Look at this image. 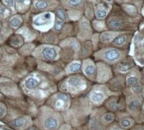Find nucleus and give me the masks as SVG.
<instances>
[{
    "label": "nucleus",
    "instance_id": "1",
    "mask_svg": "<svg viewBox=\"0 0 144 130\" xmlns=\"http://www.w3.org/2000/svg\"><path fill=\"white\" fill-rule=\"evenodd\" d=\"M55 20V14L51 11L42 12L35 15L32 19V26L35 30L46 32L49 31L54 26Z\"/></svg>",
    "mask_w": 144,
    "mask_h": 130
},
{
    "label": "nucleus",
    "instance_id": "2",
    "mask_svg": "<svg viewBox=\"0 0 144 130\" xmlns=\"http://www.w3.org/2000/svg\"><path fill=\"white\" fill-rule=\"evenodd\" d=\"M60 49L58 47L52 46L49 44L41 45L33 51V55L38 59L46 61H55L59 58Z\"/></svg>",
    "mask_w": 144,
    "mask_h": 130
},
{
    "label": "nucleus",
    "instance_id": "3",
    "mask_svg": "<svg viewBox=\"0 0 144 130\" xmlns=\"http://www.w3.org/2000/svg\"><path fill=\"white\" fill-rule=\"evenodd\" d=\"M65 90L69 92L73 93H79L80 91H83L87 86V83L85 79L82 77L76 75V76H70L65 81Z\"/></svg>",
    "mask_w": 144,
    "mask_h": 130
},
{
    "label": "nucleus",
    "instance_id": "4",
    "mask_svg": "<svg viewBox=\"0 0 144 130\" xmlns=\"http://www.w3.org/2000/svg\"><path fill=\"white\" fill-rule=\"evenodd\" d=\"M59 124V120L54 113L49 112L42 117V128L46 130H55Z\"/></svg>",
    "mask_w": 144,
    "mask_h": 130
},
{
    "label": "nucleus",
    "instance_id": "5",
    "mask_svg": "<svg viewBox=\"0 0 144 130\" xmlns=\"http://www.w3.org/2000/svg\"><path fill=\"white\" fill-rule=\"evenodd\" d=\"M59 5L56 0H34L33 8L37 10H52Z\"/></svg>",
    "mask_w": 144,
    "mask_h": 130
},
{
    "label": "nucleus",
    "instance_id": "6",
    "mask_svg": "<svg viewBox=\"0 0 144 130\" xmlns=\"http://www.w3.org/2000/svg\"><path fill=\"white\" fill-rule=\"evenodd\" d=\"M43 79L39 74H33L28 76L24 81V86L27 90H35L43 82Z\"/></svg>",
    "mask_w": 144,
    "mask_h": 130
},
{
    "label": "nucleus",
    "instance_id": "7",
    "mask_svg": "<svg viewBox=\"0 0 144 130\" xmlns=\"http://www.w3.org/2000/svg\"><path fill=\"white\" fill-rule=\"evenodd\" d=\"M55 102L54 107L59 110H65L68 108L70 104V96L64 94V93H59L55 96Z\"/></svg>",
    "mask_w": 144,
    "mask_h": 130
},
{
    "label": "nucleus",
    "instance_id": "8",
    "mask_svg": "<svg viewBox=\"0 0 144 130\" xmlns=\"http://www.w3.org/2000/svg\"><path fill=\"white\" fill-rule=\"evenodd\" d=\"M121 52L119 50L112 48V49H108L104 52H103V58H104L108 62L114 63L115 61H117L121 58Z\"/></svg>",
    "mask_w": 144,
    "mask_h": 130
},
{
    "label": "nucleus",
    "instance_id": "9",
    "mask_svg": "<svg viewBox=\"0 0 144 130\" xmlns=\"http://www.w3.org/2000/svg\"><path fill=\"white\" fill-rule=\"evenodd\" d=\"M83 73L88 78L93 79L96 74V67L94 63L90 60L84 61L83 63Z\"/></svg>",
    "mask_w": 144,
    "mask_h": 130
},
{
    "label": "nucleus",
    "instance_id": "10",
    "mask_svg": "<svg viewBox=\"0 0 144 130\" xmlns=\"http://www.w3.org/2000/svg\"><path fill=\"white\" fill-rule=\"evenodd\" d=\"M17 33L21 35L23 37L24 41H26V42L32 41L33 39H35L36 36H37V34H36L34 31H32L26 26H23L21 29H19Z\"/></svg>",
    "mask_w": 144,
    "mask_h": 130
},
{
    "label": "nucleus",
    "instance_id": "11",
    "mask_svg": "<svg viewBox=\"0 0 144 130\" xmlns=\"http://www.w3.org/2000/svg\"><path fill=\"white\" fill-rule=\"evenodd\" d=\"M15 10L21 13L25 12L29 9L31 4V0H15Z\"/></svg>",
    "mask_w": 144,
    "mask_h": 130
},
{
    "label": "nucleus",
    "instance_id": "12",
    "mask_svg": "<svg viewBox=\"0 0 144 130\" xmlns=\"http://www.w3.org/2000/svg\"><path fill=\"white\" fill-rule=\"evenodd\" d=\"M23 22L22 17L19 14H15L9 19V26L14 30H17L21 26Z\"/></svg>",
    "mask_w": 144,
    "mask_h": 130
},
{
    "label": "nucleus",
    "instance_id": "13",
    "mask_svg": "<svg viewBox=\"0 0 144 130\" xmlns=\"http://www.w3.org/2000/svg\"><path fill=\"white\" fill-rule=\"evenodd\" d=\"M90 98L93 103L95 104H101L105 99V96L102 91H95L91 93Z\"/></svg>",
    "mask_w": 144,
    "mask_h": 130
},
{
    "label": "nucleus",
    "instance_id": "14",
    "mask_svg": "<svg viewBox=\"0 0 144 130\" xmlns=\"http://www.w3.org/2000/svg\"><path fill=\"white\" fill-rule=\"evenodd\" d=\"M81 63L80 61H73L71 62L65 68V71L67 74H73V73H76L81 69Z\"/></svg>",
    "mask_w": 144,
    "mask_h": 130
},
{
    "label": "nucleus",
    "instance_id": "15",
    "mask_svg": "<svg viewBox=\"0 0 144 130\" xmlns=\"http://www.w3.org/2000/svg\"><path fill=\"white\" fill-rule=\"evenodd\" d=\"M24 42H25V41H24L23 37L18 33L16 35L11 36L10 39H9V44L15 47H18L22 46Z\"/></svg>",
    "mask_w": 144,
    "mask_h": 130
},
{
    "label": "nucleus",
    "instance_id": "16",
    "mask_svg": "<svg viewBox=\"0 0 144 130\" xmlns=\"http://www.w3.org/2000/svg\"><path fill=\"white\" fill-rule=\"evenodd\" d=\"M55 14L57 15V18L59 19H61L62 21H68L69 20V14H67V12L62 9V8H59V9H56L55 10Z\"/></svg>",
    "mask_w": 144,
    "mask_h": 130
},
{
    "label": "nucleus",
    "instance_id": "17",
    "mask_svg": "<svg viewBox=\"0 0 144 130\" xmlns=\"http://www.w3.org/2000/svg\"><path fill=\"white\" fill-rule=\"evenodd\" d=\"M64 21H62L61 19H59V18H55V20H54V26L52 27V29L54 32L56 33H59V32H61L63 28H64Z\"/></svg>",
    "mask_w": 144,
    "mask_h": 130
},
{
    "label": "nucleus",
    "instance_id": "18",
    "mask_svg": "<svg viewBox=\"0 0 144 130\" xmlns=\"http://www.w3.org/2000/svg\"><path fill=\"white\" fill-rule=\"evenodd\" d=\"M65 3L69 8L78 9L84 4V0H66Z\"/></svg>",
    "mask_w": 144,
    "mask_h": 130
},
{
    "label": "nucleus",
    "instance_id": "19",
    "mask_svg": "<svg viewBox=\"0 0 144 130\" xmlns=\"http://www.w3.org/2000/svg\"><path fill=\"white\" fill-rule=\"evenodd\" d=\"M9 14L10 10L4 4L0 3V20L5 19L6 18H8V16H9Z\"/></svg>",
    "mask_w": 144,
    "mask_h": 130
},
{
    "label": "nucleus",
    "instance_id": "20",
    "mask_svg": "<svg viewBox=\"0 0 144 130\" xmlns=\"http://www.w3.org/2000/svg\"><path fill=\"white\" fill-rule=\"evenodd\" d=\"M25 124H26V119L24 118V117H20V118L15 119L10 123V125L12 127L15 128H21L23 126H25Z\"/></svg>",
    "mask_w": 144,
    "mask_h": 130
},
{
    "label": "nucleus",
    "instance_id": "21",
    "mask_svg": "<svg viewBox=\"0 0 144 130\" xmlns=\"http://www.w3.org/2000/svg\"><path fill=\"white\" fill-rule=\"evenodd\" d=\"M109 26L112 29H119L122 27V22L118 19H110L109 20Z\"/></svg>",
    "mask_w": 144,
    "mask_h": 130
},
{
    "label": "nucleus",
    "instance_id": "22",
    "mask_svg": "<svg viewBox=\"0 0 144 130\" xmlns=\"http://www.w3.org/2000/svg\"><path fill=\"white\" fill-rule=\"evenodd\" d=\"M108 14L107 9H105L104 8H103L102 5H99L97 9H96V16L98 19H103L106 17V15Z\"/></svg>",
    "mask_w": 144,
    "mask_h": 130
},
{
    "label": "nucleus",
    "instance_id": "23",
    "mask_svg": "<svg viewBox=\"0 0 144 130\" xmlns=\"http://www.w3.org/2000/svg\"><path fill=\"white\" fill-rule=\"evenodd\" d=\"M113 38H114V34L110 33V32H103L100 36V41L102 42H109Z\"/></svg>",
    "mask_w": 144,
    "mask_h": 130
},
{
    "label": "nucleus",
    "instance_id": "24",
    "mask_svg": "<svg viewBox=\"0 0 144 130\" xmlns=\"http://www.w3.org/2000/svg\"><path fill=\"white\" fill-rule=\"evenodd\" d=\"M89 129L90 130H103V128L102 126L99 124L98 121L97 119H93L90 122Z\"/></svg>",
    "mask_w": 144,
    "mask_h": 130
},
{
    "label": "nucleus",
    "instance_id": "25",
    "mask_svg": "<svg viewBox=\"0 0 144 130\" xmlns=\"http://www.w3.org/2000/svg\"><path fill=\"white\" fill-rule=\"evenodd\" d=\"M126 36L125 35H121L114 39L113 43L117 46H122L123 44L126 42Z\"/></svg>",
    "mask_w": 144,
    "mask_h": 130
},
{
    "label": "nucleus",
    "instance_id": "26",
    "mask_svg": "<svg viewBox=\"0 0 144 130\" xmlns=\"http://www.w3.org/2000/svg\"><path fill=\"white\" fill-rule=\"evenodd\" d=\"M131 67H132V65H131V63H128V62H124V63H121L119 64V70L121 71V72H127L129 71Z\"/></svg>",
    "mask_w": 144,
    "mask_h": 130
},
{
    "label": "nucleus",
    "instance_id": "27",
    "mask_svg": "<svg viewBox=\"0 0 144 130\" xmlns=\"http://www.w3.org/2000/svg\"><path fill=\"white\" fill-rule=\"evenodd\" d=\"M3 4H4L8 9L12 10V12H15V0H2Z\"/></svg>",
    "mask_w": 144,
    "mask_h": 130
},
{
    "label": "nucleus",
    "instance_id": "28",
    "mask_svg": "<svg viewBox=\"0 0 144 130\" xmlns=\"http://www.w3.org/2000/svg\"><path fill=\"white\" fill-rule=\"evenodd\" d=\"M121 126L124 128H130L132 126V121L130 118H125L121 121Z\"/></svg>",
    "mask_w": 144,
    "mask_h": 130
},
{
    "label": "nucleus",
    "instance_id": "29",
    "mask_svg": "<svg viewBox=\"0 0 144 130\" xmlns=\"http://www.w3.org/2000/svg\"><path fill=\"white\" fill-rule=\"evenodd\" d=\"M114 117L112 113H106V114H104L102 117V120L106 123H111V122L114 121Z\"/></svg>",
    "mask_w": 144,
    "mask_h": 130
},
{
    "label": "nucleus",
    "instance_id": "30",
    "mask_svg": "<svg viewBox=\"0 0 144 130\" xmlns=\"http://www.w3.org/2000/svg\"><path fill=\"white\" fill-rule=\"evenodd\" d=\"M137 83H138L137 78L135 76H130L126 79V84L128 85H130V86H134V85L137 84Z\"/></svg>",
    "mask_w": 144,
    "mask_h": 130
},
{
    "label": "nucleus",
    "instance_id": "31",
    "mask_svg": "<svg viewBox=\"0 0 144 130\" xmlns=\"http://www.w3.org/2000/svg\"><path fill=\"white\" fill-rule=\"evenodd\" d=\"M140 106V101L138 100H134L133 101H131L130 103V107L133 108H138Z\"/></svg>",
    "mask_w": 144,
    "mask_h": 130
},
{
    "label": "nucleus",
    "instance_id": "32",
    "mask_svg": "<svg viewBox=\"0 0 144 130\" xmlns=\"http://www.w3.org/2000/svg\"><path fill=\"white\" fill-rule=\"evenodd\" d=\"M6 113V108L3 104H0V117H2L5 115Z\"/></svg>",
    "mask_w": 144,
    "mask_h": 130
},
{
    "label": "nucleus",
    "instance_id": "33",
    "mask_svg": "<svg viewBox=\"0 0 144 130\" xmlns=\"http://www.w3.org/2000/svg\"><path fill=\"white\" fill-rule=\"evenodd\" d=\"M109 130H123V129L119 128H118V127H112V128H110Z\"/></svg>",
    "mask_w": 144,
    "mask_h": 130
},
{
    "label": "nucleus",
    "instance_id": "34",
    "mask_svg": "<svg viewBox=\"0 0 144 130\" xmlns=\"http://www.w3.org/2000/svg\"><path fill=\"white\" fill-rule=\"evenodd\" d=\"M105 1H106V2H112L113 0H105Z\"/></svg>",
    "mask_w": 144,
    "mask_h": 130
},
{
    "label": "nucleus",
    "instance_id": "35",
    "mask_svg": "<svg viewBox=\"0 0 144 130\" xmlns=\"http://www.w3.org/2000/svg\"><path fill=\"white\" fill-rule=\"evenodd\" d=\"M91 1H93V2H98V0H91Z\"/></svg>",
    "mask_w": 144,
    "mask_h": 130
},
{
    "label": "nucleus",
    "instance_id": "36",
    "mask_svg": "<svg viewBox=\"0 0 144 130\" xmlns=\"http://www.w3.org/2000/svg\"><path fill=\"white\" fill-rule=\"evenodd\" d=\"M142 95H143V97H144V89H143V91H142Z\"/></svg>",
    "mask_w": 144,
    "mask_h": 130
},
{
    "label": "nucleus",
    "instance_id": "37",
    "mask_svg": "<svg viewBox=\"0 0 144 130\" xmlns=\"http://www.w3.org/2000/svg\"><path fill=\"white\" fill-rule=\"evenodd\" d=\"M137 130H144V129H142V128H138V129H137Z\"/></svg>",
    "mask_w": 144,
    "mask_h": 130
},
{
    "label": "nucleus",
    "instance_id": "38",
    "mask_svg": "<svg viewBox=\"0 0 144 130\" xmlns=\"http://www.w3.org/2000/svg\"><path fill=\"white\" fill-rule=\"evenodd\" d=\"M0 55H1V49H0Z\"/></svg>",
    "mask_w": 144,
    "mask_h": 130
},
{
    "label": "nucleus",
    "instance_id": "39",
    "mask_svg": "<svg viewBox=\"0 0 144 130\" xmlns=\"http://www.w3.org/2000/svg\"><path fill=\"white\" fill-rule=\"evenodd\" d=\"M0 29H1V24H0Z\"/></svg>",
    "mask_w": 144,
    "mask_h": 130
},
{
    "label": "nucleus",
    "instance_id": "40",
    "mask_svg": "<svg viewBox=\"0 0 144 130\" xmlns=\"http://www.w3.org/2000/svg\"><path fill=\"white\" fill-rule=\"evenodd\" d=\"M0 97H1V95H0Z\"/></svg>",
    "mask_w": 144,
    "mask_h": 130
}]
</instances>
